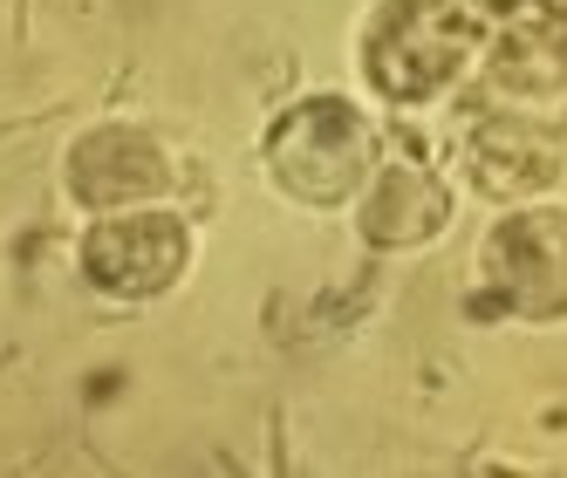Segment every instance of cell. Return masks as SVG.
Returning <instances> with one entry per match:
<instances>
[{
    "instance_id": "cell-1",
    "label": "cell",
    "mask_w": 567,
    "mask_h": 478,
    "mask_svg": "<svg viewBox=\"0 0 567 478\" xmlns=\"http://www.w3.org/2000/svg\"><path fill=\"white\" fill-rule=\"evenodd\" d=\"M478 55V21L458 0H377L362 21V75L383 103H431Z\"/></svg>"
},
{
    "instance_id": "cell-2",
    "label": "cell",
    "mask_w": 567,
    "mask_h": 478,
    "mask_svg": "<svg viewBox=\"0 0 567 478\" xmlns=\"http://www.w3.org/2000/svg\"><path fill=\"white\" fill-rule=\"evenodd\" d=\"M377 172V131L342 96H301L295 110L274 116L267 131V178L280 198L315 212H336L370 185Z\"/></svg>"
},
{
    "instance_id": "cell-3",
    "label": "cell",
    "mask_w": 567,
    "mask_h": 478,
    "mask_svg": "<svg viewBox=\"0 0 567 478\" xmlns=\"http://www.w3.org/2000/svg\"><path fill=\"white\" fill-rule=\"evenodd\" d=\"M478 288L513 322H560L567 314V212L534 206L485 232Z\"/></svg>"
},
{
    "instance_id": "cell-4",
    "label": "cell",
    "mask_w": 567,
    "mask_h": 478,
    "mask_svg": "<svg viewBox=\"0 0 567 478\" xmlns=\"http://www.w3.org/2000/svg\"><path fill=\"white\" fill-rule=\"evenodd\" d=\"M192 267V232L178 212H103L83 232V273L90 288L116 301H151Z\"/></svg>"
},
{
    "instance_id": "cell-5",
    "label": "cell",
    "mask_w": 567,
    "mask_h": 478,
    "mask_svg": "<svg viewBox=\"0 0 567 478\" xmlns=\"http://www.w3.org/2000/svg\"><path fill=\"white\" fill-rule=\"evenodd\" d=\"M567 165V131L547 110H485L465 137V172L485 198H526L547 191Z\"/></svg>"
},
{
    "instance_id": "cell-6",
    "label": "cell",
    "mask_w": 567,
    "mask_h": 478,
    "mask_svg": "<svg viewBox=\"0 0 567 478\" xmlns=\"http://www.w3.org/2000/svg\"><path fill=\"white\" fill-rule=\"evenodd\" d=\"M444 219H452V185H444L417 150L377 157L370 185L355 191V232L370 239V247H390V253L437 239Z\"/></svg>"
},
{
    "instance_id": "cell-7",
    "label": "cell",
    "mask_w": 567,
    "mask_h": 478,
    "mask_svg": "<svg viewBox=\"0 0 567 478\" xmlns=\"http://www.w3.org/2000/svg\"><path fill=\"white\" fill-rule=\"evenodd\" d=\"M165 185H172V165H165V150H157L144 131L110 124V131H90L69 150V191L83 198L96 219L144 206V198H157Z\"/></svg>"
},
{
    "instance_id": "cell-8",
    "label": "cell",
    "mask_w": 567,
    "mask_h": 478,
    "mask_svg": "<svg viewBox=\"0 0 567 478\" xmlns=\"http://www.w3.org/2000/svg\"><path fill=\"white\" fill-rule=\"evenodd\" d=\"M493 90H513L519 110H554L567 96V0H534L493 49Z\"/></svg>"
},
{
    "instance_id": "cell-9",
    "label": "cell",
    "mask_w": 567,
    "mask_h": 478,
    "mask_svg": "<svg viewBox=\"0 0 567 478\" xmlns=\"http://www.w3.org/2000/svg\"><path fill=\"white\" fill-rule=\"evenodd\" d=\"M485 8H506V14H519V8H534V0H485Z\"/></svg>"
}]
</instances>
